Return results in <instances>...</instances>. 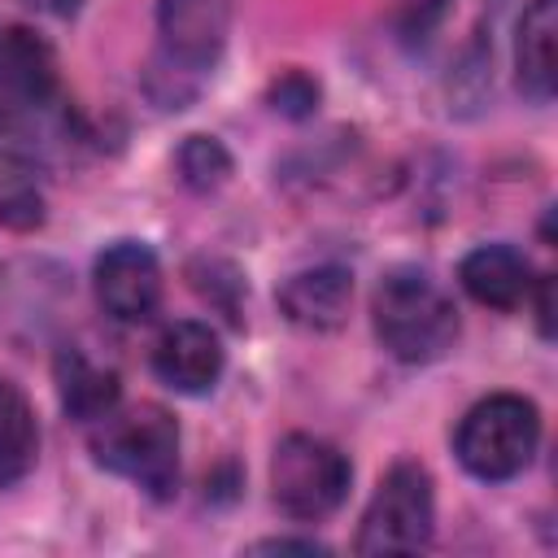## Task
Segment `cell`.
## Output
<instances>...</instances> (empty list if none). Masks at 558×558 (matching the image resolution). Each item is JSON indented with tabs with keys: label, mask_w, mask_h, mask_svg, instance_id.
<instances>
[{
	"label": "cell",
	"mask_w": 558,
	"mask_h": 558,
	"mask_svg": "<svg viewBox=\"0 0 558 558\" xmlns=\"http://www.w3.org/2000/svg\"><path fill=\"white\" fill-rule=\"evenodd\" d=\"M57 392H61V405L74 414V418H105L113 405H118V375L109 366H96L87 362L78 349H61L57 353Z\"/></svg>",
	"instance_id": "4fadbf2b"
},
{
	"label": "cell",
	"mask_w": 558,
	"mask_h": 558,
	"mask_svg": "<svg viewBox=\"0 0 558 558\" xmlns=\"http://www.w3.org/2000/svg\"><path fill=\"white\" fill-rule=\"evenodd\" d=\"M436 527V501H432V475L418 462H397L357 527V554H418L432 541Z\"/></svg>",
	"instance_id": "8992f818"
},
{
	"label": "cell",
	"mask_w": 558,
	"mask_h": 558,
	"mask_svg": "<svg viewBox=\"0 0 558 558\" xmlns=\"http://www.w3.org/2000/svg\"><path fill=\"white\" fill-rule=\"evenodd\" d=\"M253 549H257V554H327L318 541H288V536H275V541H257Z\"/></svg>",
	"instance_id": "d6986e66"
},
{
	"label": "cell",
	"mask_w": 558,
	"mask_h": 558,
	"mask_svg": "<svg viewBox=\"0 0 558 558\" xmlns=\"http://www.w3.org/2000/svg\"><path fill=\"white\" fill-rule=\"evenodd\" d=\"M536 445H541V414L527 397H514V392H493L475 401L462 414L453 436L458 462L488 484H501L527 471Z\"/></svg>",
	"instance_id": "277c9868"
},
{
	"label": "cell",
	"mask_w": 558,
	"mask_h": 558,
	"mask_svg": "<svg viewBox=\"0 0 558 558\" xmlns=\"http://www.w3.org/2000/svg\"><path fill=\"white\" fill-rule=\"evenodd\" d=\"M445 9H449V0H401L397 22H401V31H405L410 39H423V35L445 17Z\"/></svg>",
	"instance_id": "ac0fdd59"
},
{
	"label": "cell",
	"mask_w": 558,
	"mask_h": 558,
	"mask_svg": "<svg viewBox=\"0 0 558 558\" xmlns=\"http://www.w3.org/2000/svg\"><path fill=\"white\" fill-rule=\"evenodd\" d=\"M157 35L161 48L148 65V92L161 109H183L227 48L231 0H161Z\"/></svg>",
	"instance_id": "7a4b0ae2"
},
{
	"label": "cell",
	"mask_w": 558,
	"mask_h": 558,
	"mask_svg": "<svg viewBox=\"0 0 558 558\" xmlns=\"http://www.w3.org/2000/svg\"><path fill=\"white\" fill-rule=\"evenodd\" d=\"M96 301L118 323H144L161 305V266L157 253L140 240H118L96 257Z\"/></svg>",
	"instance_id": "52a82bcc"
},
{
	"label": "cell",
	"mask_w": 558,
	"mask_h": 558,
	"mask_svg": "<svg viewBox=\"0 0 558 558\" xmlns=\"http://www.w3.org/2000/svg\"><path fill=\"white\" fill-rule=\"evenodd\" d=\"M174 166H179V179H183L192 192H214V187H222L227 174H231V153H227L214 135H187V140L179 144Z\"/></svg>",
	"instance_id": "2e32d148"
},
{
	"label": "cell",
	"mask_w": 558,
	"mask_h": 558,
	"mask_svg": "<svg viewBox=\"0 0 558 558\" xmlns=\"http://www.w3.org/2000/svg\"><path fill=\"white\" fill-rule=\"evenodd\" d=\"M549 292H554V283H549V279H541V301H536V314H541V331H545V336L554 331V305H549Z\"/></svg>",
	"instance_id": "44dd1931"
},
{
	"label": "cell",
	"mask_w": 558,
	"mask_h": 558,
	"mask_svg": "<svg viewBox=\"0 0 558 558\" xmlns=\"http://www.w3.org/2000/svg\"><path fill=\"white\" fill-rule=\"evenodd\" d=\"M153 371L174 392H209L222 375V344L205 323H170L153 344Z\"/></svg>",
	"instance_id": "ba28073f"
},
{
	"label": "cell",
	"mask_w": 558,
	"mask_h": 558,
	"mask_svg": "<svg viewBox=\"0 0 558 558\" xmlns=\"http://www.w3.org/2000/svg\"><path fill=\"white\" fill-rule=\"evenodd\" d=\"M26 4L39 13H52V17H74L83 9V0H26Z\"/></svg>",
	"instance_id": "ffe728a7"
},
{
	"label": "cell",
	"mask_w": 558,
	"mask_h": 558,
	"mask_svg": "<svg viewBox=\"0 0 558 558\" xmlns=\"http://www.w3.org/2000/svg\"><path fill=\"white\" fill-rule=\"evenodd\" d=\"M57 92V57L31 26L0 31V96L17 105H48Z\"/></svg>",
	"instance_id": "8fae6325"
},
{
	"label": "cell",
	"mask_w": 558,
	"mask_h": 558,
	"mask_svg": "<svg viewBox=\"0 0 558 558\" xmlns=\"http://www.w3.org/2000/svg\"><path fill=\"white\" fill-rule=\"evenodd\" d=\"M371 318L379 344L410 366L436 362L458 340V305L453 296L418 266H397L375 283Z\"/></svg>",
	"instance_id": "6da1fadb"
},
{
	"label": "cell",
	"mask_w": 558,
	"mask_h": 558,
	"mask_svg": "<svg viewBox=\"0 0 558 558\" xmlns=\"http://www.w3.org/2000/svg\"><path fill=\"white\" fill-rule=\"evenodd\" d=\"M270 105L288 118H310L318 109V83L305 70H288L283 78L270 83Z\"/></svg>",
	"instance_id": "e0dca14e"
},
{
	"label": "cell",
	"mask_w": 558,
	"mask_h": 558,
	"mask_svg": "<svg viewBox=\"0 0 558 558\" xmlns=\"http://www.w3.org/2000/svg\"><path fill=\"white\" fill-rule=\"evenodd\" d=\"M458 283L466 288L471 301L488 310H519L532 292V266L510 244H480L462 257Z\"/></svg>",
	"instance_id": "30bf717a"
},
{
	"label": "cell",
	"mask_w": 558,
	"mask_h": 558,
	"mask_svg": "<svg viewBox=\"0 0 558 558\" xmlns=\"http://www.w3.org/2000/svg\"><path fill=\"white\" fill-rule=\"evenodd\" d=\"M353 305V275L344 266H314L296 270L279 288V310L288 323L305 331H336Z\"/></svg>",
	"instance_id": "9c48e42d"
},
{
	"label": "cell",
	"mask_w": 558,
	"mask_h": 558,
	"mask_svg": "<svg viewBox=\"0 0 558 558\" xmlns=\"http://www.w3.org/2000/svg\"><path fill=\"white\" fill-rule=\"evenodd\" d=\"M39 222H44V192L22 161H9L0 170V227L35 231Z\"/></svg>",
	"instance_id": "9a60e30c"
},
{
	"label": "cell",
	"mask_w": 558,
	"mask_h": 558,
	"mask_svg": "<svg viewBox=\"0 0 558 558\" xmlns=\"http://www.w3.org/2000/svg\"><path fill=\"white\" fill-rule=\"evenodd\" d=\"M39 453V427L26 392L0 375V484H17Z\"/></svg>",
	"instance_id": "5bb4252c"
},
{
	"label": "cell",
	"mask_w": 558,
	"mask_h": 558,
	"mask_svg": "<svg viewBox=\"0 0 558 558\" xmlns=\"http://www.w3.org/2000/svg\"><path fill=\"white\" fill-rule=\"evenodd\" d=\"M92 453L105 471L140 484L148 497H170L179 488V423L170 410L140 401L131 410H109L96 418Z\"/></svg>",
	"instance_id": "3957f363"
},
{
	"label": "cell",
	"mask_w": 558,
	"mask_h": 558,
	"mask_svg": "<svg viewBox=\"0 0 558 558\" xmlns=\"http://www.w3.org/2000/svg\"><path fill=\"white\" fill-rule=\"evenodd\" d=\"M554 35H558V4L527 0L519 17V39H514V78H519V92L532 100L554 96Z\"/></svg>",
	"instance_id": "7c38bea8"
},
{
	"label": "cell",
	"mask_w": 558,
	"mask_h": 558,
	"mask_svg": "<svg viewBox=\"0 0 558 558\" xmlns=\"http://www.w3.org/2000/svg\"><path fill=\"white\" fill-rule=\"evenodd\" d=\"M349 480H353L349 458L336 445L318 440V436L292 432L275 445L270 497L296 523H318V519L336 514L344 493H349Z\"/></svg>",
	"instance_id": "5b68a950"
}]
</instances>
